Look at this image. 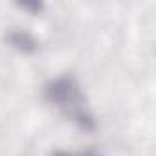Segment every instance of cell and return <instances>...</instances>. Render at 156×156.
I'll list each match as a JSON object with an SVG mask.
<instances>
[{"instance_id": "6da1fadb", "label": "cell", "mask_w": 156, "mask_h": 156, "mask_svg": "<svg viewBox=\"0 0 156 156\" xmlns=\"http://www.w3.org/2000/svg\"><path fill=\"white\" fill-rule=\"evenodd\" d=\"M46 98L51 103H55L57 107L64 108L66 114L81 129H92L94 127L92 116L85 108L79 85H77L72 77H59V79L51 81L46 87Z\"/></svg>"}, {"instance_id": "7a4b0ae2", "label": "cell", "mask_w": 156, "mask_h": 156, "mask_svg": "<svg viewBox=\"0 0 156 156\" xmlns=\"http://www.w3.org/2000/svg\"><path fill=\"white\" fill-rule=\"evenodd\" d=\"M8 41L11 42V46L19 48L20 51H33V50L37 48L35 39H33L28 31H22V30H13V31H9Z\"/></svg>"}, {"instance_id": "3957f363", "label": "cell", "mask_w": 156, "mask_h": 156, "mask_svg": "<svg viewBox=\"0 0 156 156\" xmlns=\"http://www.w3.org/2000/svg\"><path fill=\"white\" fill-rule=\"evenodd\" d=\"M81 156H99L98 152H94V151H87V152H83Z\"/></svg>"}, {"instance_id": "277c9868", "label": "cell", "mask_w": 156, "mask_h": 156, "mask_svg": "<svg viewBox=\"0 0 156 156\" xmlns=\"http://www.w3.org/2000/svg\"><path fill=\"white\" fill-rule=\"evenodd\" d=\"M53 156H72V154H68V152H61V151H57Z\"/></svg>"}]
</instances>
